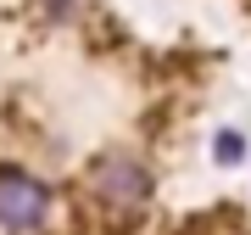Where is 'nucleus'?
Wrapping results in <instances>:
<instances>
[{
	"label": "nucleus",
	"instance_id": "obj_1",
	"mask_svg": "<svg viewBox=\"0 0 251 235\" xmlns=\"http://www.w3.org/2000/svg\"><path fill=\"white\" fill-rule=\"evenodd\" d=\"M90 190L106 207H117V213L145 207V202H151V168H145L140 157H128V151H112V157H100L90 168Z\"/></svg>",
	"mask_w": 251,
	"mask_h": 235
},
{
	"label": "nucleus",
	"instance_id": "obj_2",
	"mask_svg": "<svg viewBox=\"0 0 251 235\" xmlns=\"http://www.w3.org/2000/svg\"><path fill=\"white\" fill-rule=\"evenodd\" d=\"M50 218V185H39L23 168H0V230H39Z\"/></svg>",
	"mask_w": 251,
	"mask_h": 235
},
{
	"label": "nucleus",
	"instance_id": "obj_3",
	"mask_svg": "<svg viewBox=\"0 0 251 235\" xmlns=\"http://www.w3.org/2000/svg\"><path fill=\"white\" fill-rule=\"evenodd\" d=\"M212 151L224 157V163H240V157H246V140H240V135L229 129V135H218V146H212Z\"/></svg>",
	"mask_w": 251,
	"mask_h": 235
},
{
	"label": "nucleus",
	"instance_id": "obj_4",
	"mask_svg": "<svg viewBox=\"0 0 251 235\" xmlns=\"http://www.w3.org/2000/svg\"><path fill=\"white\" fill-rule=\"evenodd\" d=\"M50 6H56V11H67V6H73V0H50Z\"/></svg>",
	"mask_w": 251,
	"mask_h": 235
}]
</instances>
